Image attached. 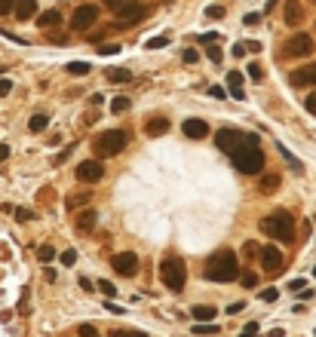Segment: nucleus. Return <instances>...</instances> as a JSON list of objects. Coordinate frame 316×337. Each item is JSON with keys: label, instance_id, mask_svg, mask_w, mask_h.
<instances>
[{"label": "nucleus", "instance_id": "2", "mask_svg": "<svg viewBox=\"0 0 316 337\" xmlns=\"http://www.w3.org/2000/svg\"><path fill=\"white\" fill-rule=\"evenodd\" d=\"M261 230L276 242H292L295 239V221H292L289 211H273V215H267L261 221Z\"/></svg>", "mask_w": 316, "mask_h": 337}, {"label": "nucleus", "instance_id": "37", "mask_svg": "<svg viewBox=\"0 0 316 337\" xmlns=\"http://www.w3.org/2000/svg\"><path fill=\"white\" fill-rule=\"evenodd\" d=\"M163 46H169V37H151L148 40V49H163Z\"/></svg>", "mask_w": 316, "mask_h": 337}, {"label": "nucleus", "instance_id": "56", "mask_svg": "<svg viewBox=\"0 0 316 337\" xmlns=\"http://www.w3.org/2000/svg\"><path fill=\"white\" fill-rule=\"evenodd\" d=\"M120 3H123V0H104V6H108V9H117Z\"/></svg>", "mask_w": 316, "mask_h": 337}, {"label": "nucleus", "instance_id": "20", "mask_svg": "<svg viewBox=\"0 0 316 337\" xmlns=\"http://www.w3.org/2000/svg\"><path fill=\"white\" fill-rule=\"evenodd\" d=\"M227 89H231V95L237 101L245 98V92H242V74H239V70H231V74H227Z\"/></svg>", "mask_w": 316, "mask_h": 337}, {"label": "nucleus", "instance_id": "58", "mask_svg": "<svg viewBox=\"0 0 316 337\" xmlns=\"http://www.w3.org/2000/svg\"><path fill=\"white\" fill-rule=\"evenodd\" d=\"M313 3H316V0H313Z\"/></svg>", "mask_w": 316, "mask_h": 337}, {"label": "nucleus", "instance_id": "46", "mask_svg": "<svg viewBox=\"0 0 316 337\" xmlns=\"http://www.w3.org/2000/svg\"><path fill=\"white\" fill-rule=\"evenodd\" d=\"M98 288H101V294H108V297H114V294H117V288H114V282H101Z\"/></svg>", "mask_w": 316, "mask_h": 337}, {"label": "nucleus", "instance_id": "35", "mask_svg": "<svg viewBox=\"0 0 316 337\" xmlns=\"http://www.w3.org/2000/svg\"><path fill=\"white\" fill-rule=\"evenodd\" d=\"M181 59H184V65H197L200 62V52L197 49H181Z\"/></svg>", "mask_w": 316, "mask_h": 337}, {"label": "nucleus", "instance_id": "27", "mask_svg": "<svg viewBox=\"0 0 316 337\" xmlns=\"http://www.w3.org/2000/svg\"><path fill=\"white\" fill-rule=\"evenodd\" d=\"M206 56H209V62H212V65H221V59H224V49H221V46H215V43H209Z\"/></svg>", "mask_w": 316, "mask_h": 337}, {"label": "nucleus", "instance_id": "16", "mask_svg": "<svg viewBox=\"0 0 316 337\" xmlns=\"http://www.w3.org/2000/svg\"><path fill=\"white\" fill-rule=\"evenodd\" d=\"M304 22V6L301 0H286V25L289 28H298Z\"/></svg>", "mask_w": 316, "mask_h": 337}, {"label": "nucleus", "instance_id": "51", "mask_svg": "<svg viewBox=\"0 0 316 337\" xmlns=\"http://www.w3.org/2000/svg\"><path fill=\"white\" fill-rule=\"evenodd\" d=\"M209 95H215V98H224V95H227V89H221V86H212V89H209Z\"/></svg>", "mask_w": 316, "mask_h": 337}, {"label": "nucleus", "instance_id": "36", "mask_svg": "<svg viewBox=\"0 0 316 337\" xmlns=\"http://www.w3.org/2000/svg\"><path fill=\"white\" fill-rule=\"evenodd\" d=\"M239 285H242V288H255V285H258V276H255V273H242V276H239Z\"/></svg>", "mask_w": 316, "mask_h": 337}, {"label": "nucleus", "instance_id": "23", "mask_svg": "<svg viewBox=\"0 0 316 337\" xmlns=\"http://www.w3.org/2000/svg\"><path fill=\"white\" fill-rule=\"evenodd\" d=\"M190 316H194V319H200V322H212V319L218 316V310H215V307H209V304H200V307H194V310H190Z\"/></svg>", "mask_w": 316, "mask_h": 337}, {"label": "nucleus", "instance_id": "59", "mask_svg": "<svg viewBox=\"0 0 316 337\" xmlns=\"http://www.w3.org/2000/svg\"><path fill=\"white\" fill-rule=\"evenodd\" d=\"M313 273H316V270H313Z\"/></svg>", "mask_w": 316, "mask_h": 337}, {"label": "nucleus", "instance_id": "15", "mask_svg": "<svg viewBox=\"0 0 316 337\" xmlns=\"http://www.w3.org/2000/svg\"><path fill=\"white\" fill-rule=\"evenodd\" d=\"M181 129H184L187 138H206V135H209V123L200 120V117H190V120H184Z\"/></svg>", "mask_w": 316, "mask_h": 337}, {"label": "nucleus", "instance_id": "40", "mask_svg": "<svg viewBox=\"0 0 316 337\" xmlns=\"http://www.w3.org/2000/svg\"><path fill=\"white\" fill-rule=\"evenodd\" d=\"M15 3H19V0H0V15L15 12Z\"/></svg>", "mask_w": 316, "mask_h": 337}, {"label": "nucleus", "instance_id": "53", "mask_svg": "<svg viewBox=\"0 0 316 337\" xmlns=\"http://www.w3.org/2000/svg\"><path fill=\"white\" fill-rule=\"evenodd\" d=\"M242 307H245V304H242V300H237V304H231V307H227V313H231V316H234V313H239Z\"/></svg>", "mask_w": 316, "mask_h": 337}, {"label": "nucleus", "instance_id": "4", "mask_svg": "<svg viewBox=\"0 0 316 337\" xmlns=\"http://www.w3.org/2000/svg\"><path fill=\"white\" fill-rule=\"evenodd\" d=\"M160 279H163V285H166L169 291H181L184 282H187V267H184V261L175 258V255L163 258V264H160Z\"/></svg>", "mask_w": 316, "mask_h": 337}, {"label": "nucleus", "instance_id": "29", "mask_svg": "<svg viewBox=\"0 0 316 337\" xmlns=\"http://www.w3.org/2000/svg\"><path fill=\"white\" fill-rule=\"evenodd\" d=\"M111 111H114V114H126V111H129V98H126V95H117L114 104H111Z\"/></svg>", "mask_w": 316, "mask_h": 337}, {"label": "nucleus", "instance_id": "13", "mask_svg": "<svg viewBox=\"0 0 316 337\" xmlns=\"http://www.w3.org/2000/svg\"><path fill=\"white\" fill-rule=\"evenodd\" d=\"M261 264H264L267 273H276L279 267H283V252H279L276 245H264L261 248Z\"/></svg>", "mask_w": 316, "mask_h": 337}, {"label": "nucleus", "instance_id": "22", "mask_svg": "<svg viewBox=\"0 0 316 337\" xmlns=\"http://www.w3.org/2000/svg\"><path fill=\"white\" fill-rule=\"evenodd\" d=\"M37 25H40V28H52V25L59 28V25H62L59 9H46V12H40V15H37Z\"/></svg>", "mask_w": 316, "mask_h": 337}, {"label": "nucleus", "instance_id": "42", "mask_svg": "<svg viewBox=\"0 0 316 337\" xmlns=\"http://www.w3.org/2000/svg\"><path fill=\"white\" fill-rule=\"evenodd\" d=\"M194 334H218V325H194Z\"/></svg>", "mask_w": 316, "mask_h": 337}, {"label": "nucleus", "instance_id": "19", "mask_svg": "<svg viewBox=\"0 0 316 337\" xmlns=\"http://www.w3.org/2000/svg\"><path fill=\"white\" fill-rule=\"evenodd\" d=\"M145 132H148L151 138H160V135H166V132H169V120H166V117H154V120H148Z\"/></svg>", "mask_w": 316, "mask_h": 337}, {"label": "nucleus", "instance_id": "49", "mask_svg": "<svg viewBox=\"0 0 316 337\" xmlns=\"http://www.w3.org/2000/svg\"><path fill=\"white\" fill-rule=\"evenodd\" d=\"M289 288H292V291H304V279H292Z\"/></svg>", "mask_w": 316, "mask_h": 337}, {"label": "nucleus", "instance_id": "25", "mask_svg": "<svg viewBox=\"0 0 316 337\" xmlns=\"http://www.w3.org/2000/svg\"><path fill=\"white\" fill-rule=\"evenodd\" d=\"M46 126H49V117H46V114H34V117L28 120V129H31V132H43Z\"/></svg>", "mask_w": 316, "mask_h": 337}, {"label": "nucleus", "instance_id": "30", "mask_svg": "<svg viewBox=\"0 0 316 337\" xmlns=\"http://www.w3.org/2000/svg\"><path fill=\"white\" fill-rule=\"evenodd\" d=\"M59 261L65 264V267H74V264H77V252H74V248H65V252L59 255Z\"/></svg>", "mask_w": 316, "mask_h": 337}, {"label": "nucleus", "instance_id": "26", "mask_svg": "<svg viewBox=\"0 0 316 337\" xmlns=\"http://www.w3.org/2000/svg\"><path fill=\"white\" fill-rule=\"evenodd\" d=\"M276 150H279V153H283V156H286V163H289V166H292V169H295V172H304V166H301V163H298V159H295V156H292V150H289V147H286V144H279V147H276Z\"/></svg>", "mask_w": 316, "mask_h": 337}, {"label": "nucleus", "instance_id": "33", "mask_svg": "<svg viewBox=\"0 0 316 337\" xmlns=\"http://www.w3.org/2000/svg\"><path fill=\"white\" fill-rule=\"evenodd\" d=\"M77 334H80V337H101V334H98V328H95V325H89V322H83V325L77 328Z\"/></svg>", "mask_w": 316, "mask_h": 337}, {"label": "nucleus", "instance_id": "38", "mask_svg": "<svg viewBox=\"0 0 316 337\" xmlns=\"http://www.w3.org/2000/svg\"><path fill=\"white\" fill-rule=\"evenodd\" d=\"M98 52H101V56H117L120 46H117V43H101V46H98Z\"/></svg>", "mask_w": 316, "mask_h": 337}, {"label": "nucleus", "instance_id": "48", "mask_svg": "<svg viewBox=\"0 0 316 337\" xmlns=\"http://www.w3.org/2000/svg\"><path fill=\"white\" fill-rule=\"evenodd\" d=\"M242 22H245V25H249V28H252V25H258V22H261V15H258V12H249V15H245V19H242Z\"/></svg>", "mask_w": 316, "mask_h": 337}, {"label": "nucleus", "instance_id": "3", "mask_svg": "<svg viewBox=\"0 0 316 337\" xmlns=\"http://www.w3.org/2000/svg\"><path fill=\"white\" fill-rule=\"evenodd\" d=\"M231 159H234L237 172H242V175H261V172H264V150H261L258 144L239 147Z\"/></svg>", "mask_w": 316, "mask_h": 337}, {"label": "nucleus", "instance_id": "17", "mask_svg": "<svg viewBox=\"0 0 316 337\" xmlns=\"http://www.w3.org/2000/svg\"><path fill=\"white\" fill-rule=\"evenodd\" d=\"M279 184H283V178H279L276 172H264V175L258 178V190H261V193H276Z\"/></svg>", "mask_w": 316, "mask_h": 337}, {"label": "nucleus", "instance_id": "11", "mask_svg": "<svg viewBox=\"0 0 316 337\" xmlns=\"http://www.w3.org/2000/svg\"><path fill=\"white\" fill-rule=\"evenodd\" d=\"M114 12H117L120 22H138V19L145 15V6L138 3V0H123V3H120Z\"/></svg>", "mask_w": 316, "mask_h": 337}, {"label": "nucleus", "instance_id": "7", "mask_svg": "<svg viewBox=\"0 0 316 337\" xmlns=\"http://www.w3.org/2000/svg\"><path fill=\"white\" fill-rule=\"evenodd\" d=\"M313 52V37L310 34H292L283 46V56L286 59H307Z\"/></svg>", "mask_w": 316, "mask_h": 337}, {"label": "nucleus", "instance_id": "44", "mask_svg": "<svg viewBox=\"0 0 316 337\" xmlns=\"http://www.w3.org/2000/svg\"><path fill=\"white\" fill-rule=\"evenodd\" d=\"M245 52H249V43H237V46H234V52H231V56H234V59H242Z\"/></svg>", "mask_w": 316, "mask_h": 337}, {"label": "nucleus", "instance_id": "54", "mask_svg": "<svg viewBox=\"0 0 316 337\" xmlns=\"http://www.w3.org/2000/svg\"><path fill=\"white\" fill-rule=\"evenodd\" d=\"M80 288H83V291H92V282L86 279V276H80Z\"/></svg>", "mask_w": 316, "mask_h": 337}, {"label": "nucleus", "instance_id": "1", "mask_svg": "<svg viewBox=\"0 0 316 337\" xmlns=\"http://www.w3.org/2000/svg\"><path fill=\"white\" fill-rule=\"evenodd\" d=\"M206 279L218 282V285H227V282L239 279V267H237V255L231 248H218V252L206 261Z\"/></svg>", "mask_w": 316, "mask_h": 337}, {"label": "nucleus", "instance_id": "24", "mask_svg": "<svg viewBox=\"0 0 316 337\" xmlns=\"http://www.w3.org/2000/svg\"><path fill=\"white\" fill-rule=\"evenodd\" d=\"M104 77H108L111 83H129V80H132L129 67H111V70H108V74H104Z\"/></svg>", "mask_w": 316, "mask_h": 337}, {"label": "nucleus", "instance_id": "31", "mask_svg": "<svg viewBox=\"0 0 316 337\" xmlns=\"http://www.w3.org/2000/svg\"><path fill=\"white\" fill-rule=\"evenodd\" d=\"M249 77H252V83H261V80H264V67H261L258 62H252L249 65Z\"/></svg>", "mask_w": 316, "mask_h": 337}, {"label": "nucleus", "instance_id": "9", "mask_svg": "<svg viewBox=\"0 0 316 337\" xmlns=\"http://www.w3.org/2000/svg\"><path fill=\"white\" fill-rule=\"evenodd\" d=\"M101 178H104V166L98 163V159H86V163L77 166V181L95 184V181H101Z\"/></svg>", "mask_w": 316, "mask_h": 337}, {"label": "nucleus", "instance_id": "10", "mask_svg": "<svg viewBox=\"0 0 316 337\" xmlns=\"http://www.w3.org/2000/svg\"><path fill=\"white\" fill-rule=\"evenodd\" d=\"M114 270L120 273V276H135L138 273V255H132V252H120V255H114Z\"/></svg>", "mask_w": 316, "mask_h": 337}, {"label": "nucleus", "instance_id": "41", "mask_svg": "<svg viewBox=\"0 0 316 337\" xmlns=\"http://www.w3.org/2000/svg\"><path fill=\"white\" fill-rule=\"evenodd\" d=\"M276 297H279V291H276V288H264V291H261V300H264V304H273Z\"/></svg>", "mask_w": 316, "mask_h": 337}, {"label": "nucleus", "instance_id": "39", "mask_svg": "<svg viewBox=\"0 0 316 337\" xmlns=\"http://www.w3.org/2000/svg\"><path fill=\"white\" fill-rule=\"evenodd\" d=\"M224 12H227V9H224L221 3H215V6H209V9H206V15H209V19H221Z\"/></svg>", "mask_w": 316, "mask_h": 337}, {"label": "nucleus", "instance_id": "57", "mask_svg": "<svg viewBox=\"0 0 316 337\" xmlns=\"http://www.w3.org/2000/svg\"><path fill=\"white\" fill-rule=\"evenodd\" d=\"M276 3H279V0H267V3H264V12H270V9H273Z\"/></svg>", "mask_w": 316, "mask_h": 337}, {"label": "nucleus", "instance_id": "21", "mask_svg": "<svg viewBox=\"0 0 316 337\" xmlns=\"http://www.w3.org/2000/svg\"><path fill=\"white\" fill-rule=\"evenodd\" d=\"M89 200H92L89 190H74L71 197L65 200V205H68V208H83V205H89Z\"/></svg>", "mask_w": 316, "mask_h": 337}, {"label": "nucleus", "instance_id": "12", "mask_svg": "<svg viewBox=\"0 0 316 337\" xmlns=\"http://www.w3.org/2000/svg\"><path fill=\"white\" fill-rule=\"evenodd\" d=\"M289 83L295 89H301V86H316V65H304L289 74Z\"/></svg>", "mask_w": 316, "mask_h": 337}, {"label": "nucleus", "instance_id": "6", "mask_svg": "<svg viewBox=\"0 0 316 337\" xmlns=\"http://www.w3.org/2000/svg\"><path fill=\"white\" fill-rule=\"evenodd\" d=\"M215 144H218L221 153L234 156L245 144H258V135H245V132H237V129H221V132H215Z\"/></svg>", "mask_w": 316, "mask_h": 337}, {"label": "nucleus", "instance_id": "32", "mask_svg": "<svg viewBox=\"0 0 316 337\" xmlns=\"http://www.w3.org/2000/svg\"><path fill=\"white\" fill-rule=\"evenodd\" d=\"M37 258H40L43 264H49L52 258H56V248H52V245H40V248H37Z\"/></svg>", "mask_w": 316, "mask_h": 337}, {"label": "nucleus", "instance_id": "14", "mask_svg": "<svg viewBox=\"0 0 316 337\" xmlns=\"http://www.w3.org/2000/svg\"><path fill=\"white\" fill-rule=\"evenodd\" d=\"M95 221H98V215H95L92 208H86L83 215H77V221H74V230H77L80 236H89L92 230H95Z\"/></svg>", "mask_w": 316, "mask_h": 337}, {"label": "nucleus", "instance_id": "8", "mask_svg": "<svg viewBox=\"0 0 316 337\" xmlns=\"http://www.w3.org/2000/svg\"><path fill=\"white\" fill-rule=\"evenodd\" d=\"M98 6L95 3H83L77 12H74V19H71V28H77V31H86V28H92L95 22H98Z\"/></svg>", "mask_w": 316, "mask_h": 337}, {"label": "nucleus", "instance_id": "34", "mask_svg": "<svg viewBox=\"0 0 316 337\" xmlns=\"http://www.w3.org/2000/svg\"><path fill=\"white\" fill-rule=\"evenodd\" d=\"M68 74H89V65L86 62H71L68 65Z\"/></svg>", "mask_w": 316, "mask_h": 337}, {"label": "nucleus", "instance_id": "43", "mask_svg": "<svg viewBox=\"0 0 316 337\" xmlns=\"http://www.w3.org/2000/svg\"><path fill=\"white\" fill-rule=\"evenodd\" d=\"M239 337H258V322H249V325L242 328V334H239Z\"/></svg>", "mask_w": 316, "mask_h": 337}, {"label": "nucleus", "instance_id": "28", "mask_svg": "<svg viewBox=\"0 0 316 337\" xmlns=\"http://www.w3.org/2000/svg\"><path fill=\"white\" fill-rule=\"evenodd\" d=\"M261 248H264V245H258V242H252V239H249V242H245V245H242V255H245V258H249V261H255V258L261 255Z\"/></svg>", "mask_w": 316, "mask_h": 337}, {"label": "nucleus", "instance_id": "5", "mask_svg": "<svg viewBox=\"0 0 316 337\" xmlns=\"http://www.w3.org/2000/svg\"><path fill=\"white\" fill-rule=\"evenodd\" d=\"M123 147H126V132L123 129H108V132H101L92 138V153L101 159H108V156H117Z\"/></svg>", "mask_w": 316, "mask_h": 337}, {"label": "nucleus", "instance_id": "45", "mask_svg": "<svg viewBox=\"0 0 316 337\" xmlns=\"http://www.w3.org/2000/svg\"><path fill=\"white\" fill-rule=\"evenodd\" d=\"M111 337H148L142 331H111Z\"/></svg>", "mask_w": 316, "mask_h": 337}, {"label": "nucleus", "instance_id": "50", "mask_svg": "<svg viewBox=\"0 0 316 337\" xmlns=\"http://www.w3.org/2000/svg\"><path fill=\"white\" fill-rule=\"evenodd\" d=\"M12 92V83L9 80H0V95H9Z\"/></svg>", "mask_w": 316, "mask_h": 337}, {"label": "nucleus", "instance_id": "18", "mask_svg": "<svg viewBox=\"0 0 316 337\" xmlns=\"http://www.w3.org/2000/svg\"><path fill=\"white\" fill-rule=\"evenodd\" d=\"M31 15H37V0H19V3H15V19L28 22Z\"/></svg>", "mask_w": 316, "mask_h": 337}, {"label": "nucleus", "instance_id": "52", "mask_svg": "<svg viewBox=\"0 0 316 337\" xmlns=\"http://www.w3.org/2000/svg\"><path fill=\"white\" fill-rule=\"evenodd\" d=\"M15 218H19V221H28L31 211H28V208H15Z\"/></svg>", "mask_w": 316, "mask_h": 337}, {"label": "nucleus", "instance_id": "47", "mask_svg": "<svg viewBox=\"0 0 316 337\" xmlns=\"http://www.w3.org/2000/svg\"><path fill=\"white\" fill-rule=\"evenodd\" d=\"M304 108H307V111H310V114L316 117V92H313V95H310V98L304 101Z\"/></svg>", "mask_w": 316, "mask_h": 337}, {"label": "nucleus", "instance_id": "55", "mask_svg": "<svg viewBox=\"0 0 316 337\" xmlns=\"http://www.w3.org/2000/svg\"><path fill=\"white\" fill-rule=\"evenodd\" d=\"M6 156H9V144H0V163H3Z\"/></svg>", "mask_w": 316, "mask_h": 337}]
</instances>
